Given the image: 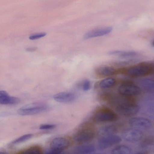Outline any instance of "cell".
<instances>
[{
    "mask_svg": "<svg viewBox=\"0 0 154 154\" xmlns=\"http://www.w3.org/2000/svg\"><path fill=\"white\" fill-rule=\"evenodd\" d=\"M47 109V106L45 104L32 103L20 108L17 110V113L21 116L32 115L42 112Z\"/></svg>",
    "mask_w": 154,
    "mask_h": 154,
    "instance_id": "obj_6",
    "label": "cell"
},
{
    "mask_svg": "<svg viewBox=\"0 0 154 154\" xmlns=\"http://www.w3.org/2000/svg\"><path fill=\"white\" fill-rule=\"evenodd\" d=\"M69 143L68 140L65 138L56 137L53 139L51 142L50 147L51 149L62 152L69 146Z\"/></svg>",
    "mask_w": 154,
    "mask_h": 154,
    "instance_id": "obj_12",
    "label": "cell"
},
{
    "mask_svg": "<svg viewBox=\"0 0 154 154\" xmlns=\"http://www.w3.org/2000/svg\"><path fill=\"white\" fill-rule=\"evenodd\" d=\"M129 123L132 127L138 129H148L152 125V122L149 119L140 117H136L130 119L129 121Z\"/></svg>",
    "mask_w": 154,
    "mask_h": 154,
    "instance_id": "obj_9",
    "label": "cell"
},
{
    "mask_svg": "<svg viewBox=\"0 0 154 154\" xmlns=\"http://www.w3.org/2000/svg\"><path fill=\"white\" fill-rule=\"evenodd\" d=\"M122 136L127 141L135 142L142 139L143 134L139 129L133 127L128 128L124 130L122 133Z\"/></svg>",
    "mask_w": 154,
    "mask_h": 154,
    "instance_id": "obj_8",
    "label": "cell"
},
{
    "mask_svg": "<svg viewBox=\"0 0 154 154\" xmlns=\"http://www.w3.org/2000/svg\"><path fill=\"white\" fill-rule=\"evenodd\" d=\"M19 98L10 96L6 91H4L0 94V104L2 105H15L20 102Z\"/></svg>",
    "mask_w": 154,
    "mask_h": 154,
    "instance_id": "obj_15",
    "label": "cell"
},
{
    "mask_svg": "<svg viewBox=\"0 0 154 154\" xmlns=\"http://www.w3.org/2000/svg\"><path fill=\"white\" fill-rule=\"evenodd\" d=\"M133 97L121 95L115 100L116 111L120 115L129 117L136 114L139 110V106L136 103Z\"/></svg>",
    "mask_w": 154,
    "mask_h": 154,
    "instance_id": "obj_1",
    "label": "cell"
},
{
    "mask_svg": "<svg viewBox=\"0 0 154 154\" xmlns=\"http://www.w3.org/2000/svg\"><path fill=\"white\" fill-rule=\"evenodd\" d=\"M46 34L45 32L36 33L30 35L29 38L31 40H36L45 36Z\"/></svg>",
    "mask_w": 154,
    "mask_h": 154,
    "instance_id": "obj_26",
    "label": "cell"
},
{
    "mask_svg": "<svg viewBox=\"0 0 154 154\" xmlns=\"http://www.w3.org/2000/svg\"><path fill=\"white\" fill-rule=\"evenodd\" d=\"M112 30V28L111 26L94 29L86 32L84 35L83 38L87 39L103 36L110 33Z\"/></svg>",
    "mask_w": 154,
    "mask_h": 154,
    "instance_id": "obj_10",
    "label": "cell"
},
{
    "mask_svg": "<svg viewBox=\"0 0 154 154\" xmlns=\"http://www.w3.org/2000/svg\"><path fill=\"white\" fill-rule=\"evenodd\" d=\"M5 152L0 151V154H5Z\"/></svg>",
    "mask_w": 154,
    "mask_h": 154,
    "instance_id": "obj_31",
    "label": "cell"
},
{
    "mask_svg": "<svg viewBox=\"0 0 154 154\" xmlns=\"http://www.w3.org/2000/svg\"><path fill=\"white\" fill-rule=\"evenodd\" d=\"M33 136L31 134H28L22 135L15 139L11 143V144L14 145L25 142L30 139Z\"/></svg>",
    "mask_w": 154,
    "mask_h": 154,
    "instance_id": "obj_23",
    "label": "cell"
},
{
    "mask_svg": "<svg viewBox=\"0 0 154 154\" xmlns=\"http://www.w3.org/2000/svg\"><path fill=\"white\" fill-rule=\"evenodd\" d=\"M118 131V128L114 125L106 126L102 128L100 131L102 134L105 135L113 134Z\"/></svg>",
    "mask_w": 154,
    "mask_h": 154,
    "instance_id": "obj_20",
    "label": "cell"
},
{
    "mask_svg": "<svg viewBox=\"0 0 154 154\" xmlns=\"http://www.w3.org/2000/svg\"><path fill=\"white\" fill-rule=\"evenodd\" d=\"M55 127V125L54 124H43L40 126L39 129L41 130H48L53 129Z\"/></svg>",
    "mask_w": 154,
    "mask_h": 154,
    "instance_id": "obj_27",
    "label": "cell"
},
{
    "mask_svg": "<svg viewBox=\"0 0 154 154\" xmlns=\"http://www.w3.org/2000/svg\"><path fill=\"white\" fill-rule=\"evenodd\" d=\"M154 70L153 63L144 62L128 67L120 68L119 69V73L131 77L137 78L151 75L153 73Z\"/></svg>",
    "mask_w": 154,
    "mask_h": 154,
    "instance_id": "obj_2",
    "label": "cell"
},
{
    "mask_svg": "<svg viewBox=\"0 0 154 154\" xmlns=\"http://www.w3.org/2000/svg\"><path fill=\"white\" fill-rule=\"evenodd\" d=\"M122 139L119 136L115 134L104 135L99 138L97 147L100 150H104L119 143Z\"/></svg>",
    "mask_w": 154,
    "mask_h": 154,
    "instance_id": "obj_7",
    "label": "cell"
},
{
    "mask_svg": "<svg viewBox=\"0 0 154 154\" xmlns=\"http://www.w3.org/2000/svg\"><path fill=\"white\" fill-rule=\"evenodd\" d=\"M54 99L60 103H68L74 101L76 96L74 93L71 92H62L58 93L53 96Z\"/></svg>",
    "mask_w": 154,
    "mask_h": 154,
    "instance_id": "obj_11",
    "label": "cell"
},
{
    "mask_svg": "<svg viewBox=\"0 0 154 154\" xmlns=\"http://www.w3.org/2000/svg\"><path fill=\"white\" fill-rule=\"evenodd\" d=\"M153 143V138L149 137L144 140L141 143V146L143 148H146L152 146Z\"/></svg>",
    "mask_w": 154,
    "mask_h": 154,
    "instance_id": "obj_24",
    "label": "cell"
},
{
    "mask_svg": "<svg viewBox=\"0 0 154 154\" xmlns=\"http://www.w3.org/2000/svg\"><path fill=\"white\" fill-rule=\"evenodd\" d=\"M95 134V129L92 125L86 124L74 135V139L77 143H84L92 140Z\"/></svg>",
    "mask_w": 154,
    "mask_h": 154,
    "instance_id": "obj_4",
    "label": "cell"
},
{
    "mask_svg": "<svg viewBox=\"0 0 154 154\" xmlns=\"http://www.w3.org/2000/svg\"><path fill=\"white\" fill-rule=\"evenodd\" d=\"M94 121L99 122L115 121L118 119V116L114 111L105 106L98 107L93 116Z\"/></svg>",
    "mask_w": 154,
    "mask_h": 154,
    "instance_id": "obj_3",
    "label": "cell"
},
{
    "mask_svg": "<svg viewBox=\"0 0 154 154\" xmlns=\"http://www.w3.org/2000/svg\"><path fill=\"white\" fill-rule=\"evenodd\" d=\"M95 74L101 76H108L118 74V69L109 66L103 65L96 67L94 70Z\"/></svg>",
    "mask_w": 154,
    "mask_h": 154,
    "instance_id": "obj_13",
    "label": "cell"
},
{
    "mask_svg": "<svg viewBox=\"0 0 154 154\" xmlns=\"http://www.w3.org/2000/svg\"><path fill=\"white\" fill-rule=\"evenodd\" d=\"M81 86L84 91H87L89 90L91 87V82L88 79L84 80L81 83Z\"/></svg>",
    "mask_w": 154,
    "mask_h": 154,
    "instance_id": "obj_25",
    "label": "cell"
},
{
    "mask_svg": "<svg viewBox=\"0 0 154 154\" xmlns=\"http://www.w3.org/2000/svg\"><path fill=\"white\" fill-rule=\"evenodd\" d=\"M41 148L38 146H34L26 149L23 151L22 153L26 154H40L42 153Z\"/></svg>",
    "mask_w": 154,
    "mask_h": 154,
    "instance_id": "obj_21",
    "label": "cell"
},
{
    "mask_svg": "<svg viewBox=\"0 0 154 154\" xmlns=\"http://www.w3.org/2000/svg\"><path fill=\"white\" fill-rule=\"evenodd\" d=\"M140 84L143 88L147 91H153L154 82L153 79L146 78L140 81Z\"/></svg>",
    "mask_w": 154,
    "mask_h": 154,
    "instance_id": "obj_19",
    "label": "cell"
},
{
    "mask_svg": "<svg viewBox=\"0 0 154 154\" xmlns=\"http://www.w3.org/2000/svg\"><path fill=\"white\" fill-rule=\"evenodd\" d=\"M118 91L121 95L131 97L138 96L141 93L140 87L130 82L122 83L119 86Z\"/></svg>",
    "mask_w": 154,
    "mask_h": 154,
    "instance_id": "obj_5",
    "label": "cell"
},
{
    "mask_svg": "<svg viewBox=\"0 0 154 154\" xmlns=\"http://www.w3.org/2000/svg\"><path fill=\"white\" fill-rule=\"evenodd\" d=\"M152 44L153 47L154 46V41L153 40L152 41Z\"/></svg>",
    "mask_w": 154,
    "mask_h": 154,
    "instance_id": "obj_30",
    "label": "cell"
},
{
    "mask_svg": "<svg viewBox=\"0 0 154 154\" xmlns=\"http://www.w3.org/2000/svg\"><path fill=\"white\" fill-rule=\"evenodd\" d=\"M137 61V59L135 58L128 59L124 60L115 62L113 64L117 66H123L134 63Z\"/></svg>",
    "mask_w": 154,
    "mask_h": 154,
    "instance_id": "obj_22",
    "label": "cell"
},
{
    "mask_svg": "<svg viewBox=\"0 0 154 154\" xmlns=\"http://www.w3.org/2000/svg\"><path fill=\"white\" fill-rule=\"evenodd\" d=\"M62 152V151L51 149L50 150L47 151L46 153L48 154H58L61 153Z\"/></svg>",
    "mask_w": 154,
    "mask_h": 154,
    "instance_id": "obj_28",
    "label": "cell"
},
{
    "mask_svg": "<svg viewBox=\"0 0 154 154\" xmlns=\"http://www.w3.org/2000/svg\"><path fill=\"white\" fill-rule=\"evenodd\" d=\"M109 55H115L123 58L131 59L138 57L139 54L133 51L114 50L109 51Z\"/></svg>",
    "mask_w": 154,
    "mask_h": 154,
    "instance_id": "obj_14",
    "label": "cell"
},
{
    "mask_svg": "<svg viewBox=\"0 0 154 154\" xmlns=\"http://www.w3.org/2000/svg\"><path fill=\"white\" fill-rule=\"evenodd\" d=\"M116 82V80L114 78H107L101 81L99 83V85L101 88L107 89L114 86Z\"/></svg>",
    "mask_w": 154,
    "mask_h": 154,
    "instance_id": "obj_17",
    "label": "cell"
},
{
    "mask_svg": "<svg viewBox=\"0 0 154 154\" xmlns=\"http://www.w3.org/2000/svg\"><path fill=\"white\" fill-rule=\"evenodd\" d=\"M130 148L126 145H120L113 149L111 153L113 154H129L131 153Z\"/></svg>",
    "mask_w": 154,
    "mask_h": 154,
    "instance_id": "obj_18",
    "label": "cell"
},
{
    "mask_svg": "<svg viewBox=\"0 0 154 154\" xmlns=\"http://www.w3.org/2000/svg\"><path fill=\"white\" fill-rule=\"evenodd\" d=\"M36 49V47L28 48L26 49V51L29 52H32L35 51Z\"/></svg>",
    "mask_w": 154,
    "mask_h": 154,
    "instance_id": "obj_29",
    "label": "cell"
},
{
    "mask_svg": "<svg viewBox=\"0 0 154 154\" xmlns=\"http://www.w3.org/2000/svg\"><path fill=\"white\" fill-rule=\"evenodd\" d=\"M95 150V147L93 145L84 144L75 147L73 150V152L77 154H88L92 153Z\"/></svg>",
    "mask_w": 154,
    "mask_h": 154,
    "instance_id": "obj_16",
    "label": "cell"
}]
</instances>
